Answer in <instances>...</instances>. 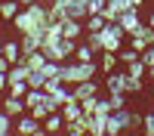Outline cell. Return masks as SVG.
Here are the masks:
<instances>
[{
    "label": "cell",
    "mask_w": 154,
    "mask_h": 136,
    "mask_svg": "<svg viewBox=\"0 0 154 136\" xmlns=\"http://www.w3.org/2000/svg\"><path fill=\"white\" fill-rule=\"evenodd\" d=\"M96 71H99V65L96 62H62L59 65V77L65 81V84H80V81H89V77H96Z\"/></svg>",
    "instance_id": "cell-1"
},
{
    "label": "cell",
    "mask_w": 154,
    "mask_h": 136,
    "mask_svg": "<svg viewBox=\"0 0 154 136\" xmlns=\"http://www.w3.org/2000/svg\"><path fill=\"white\" fill-rule=\"evenodd\" d=\"M99 34H102V46H105V49H111V53H120V49H123V37H126V31H123L120 22H108Z\"/></svg>",
    "instance_id": "cell-2"
},
{
    "label": "cell",
    "mask_w": 154,
    "mask_h": 136,
    "mask_svg": "<svg viewBox=\"0 0 154 136\" xmlns=\"http://www.w3.org/2000/svg\"><path fill=\"white\" fill-rule=\"evenodd\" d=\"M126 37H130V46L142 53V49H148V46H151V25H148V22H142L136 31H130Z\"/></svg>",
    "instance_id": "cell-3"
},
{
    "label": "cell",
    "mask_w": 154,
    "mask_h": 136,
    "mask_svg": "<svg viewBox=\"0 0 154 136\" xmlns=\"http://www.w3.org/2000/svg\"><path fill=\"white\" fill-rule=\"evenodd\" d=\"M16 130H19V133H25V136H40V133H46V130H43V121H37L31 111H25V115L19 118Z\"/></svg>",
    "instance_id": "cell-4"
},
{
    "label": "cell",
    "mask_w": 154,
    "mask_h": 136,
    "mask_svg": "<svg viewBox=\"0 0 154 136\" xmlns=\"http://www.w3.org/2000/svg\"><path fill=\"white\" fill-rule=\"evenodd\" d=\"M86 16H89V6H86V0H65V19L86 22Z\"/></svg>",
    "instance_id": "cell-5"
},
{
    "label": "cell",
    "mask_w": 154,
    "mask_h": 136,
    "mask_svg": "<svg viewBox=\"0 0 154 136\" xmlns=\"http://www.w3.org/2000/svg\"><path fill=\"white\" fill-rule=\"evenodd\" d=\"M105 90L108 93H123L126 90V71H117V68L108 71L105 74Z\"/></svg>",
    "instance_id": "cell-6"
},
{
    "label": "cell",
    "mask_w": 154,
    "mask_h": 136,
    "mask_svg": "<svg viewBox=\"0 0 154 136\" xmlns=\"http://www.w3.org/2000/svg\"><path fill=\"white\" fill-rule=\"evenodd\" d=\"M99 90H102V87L93 81V77H89V81H80V84H74V90H71V96L74 99H80V102H83V99H89V96H99Z\"/></svg>",
    "instance_id": "cell-7"
},
{
    "label": "cell",
    "mask_w": 154,
    "mask_h": 136,
    "mask_svg": "<svg viewBox=\"0 0 154 136\" xmlns=\"http://www.w3.org/2000/svg\"><path fill=\"white\" fill-rule=\"evenodd\" d=\"M59 111H62V118H65V124L80 121V118H83V105H80V99H74V96H71V99H68V102L62 105Z\"/></svg>",
    "instance_id": "cell-8"
},
{
    "label": "cell",
    "mask_w": 154,
    "mask_h": 136,
    "mask_svg": "<svg viewBox=\"0 0 154 136\" xmlns=\"http://www.w3.org/2000/svg\"><path fill=\"white\" fill-rule=\"evenodd\" d=\"M3 111L9 118H22L25 111H28V105H25V99H19V96H9L6 93V99H3Z\"/></svg>",
    "instance_id": "cell-9"
},
{
    "label": "cell",
    "mask_w": 154,
    "mask_h": 136,
    "mask_svg": "<svg viewBox=\"0 0 154 136\" xmlns=\"http://www.w3.org/2000/svg\"><path fill=\"white\" fill-rule=\"evenodd\" d=\"M59 25H62V37H71V40H77L80 34H86L83 22H77V19H62Z\"/></svg>",
    "instance_id": "cell-10"
},
{
    "label": "cell",
    "mask_w": 154,
    "mask_h": 136,
    "mask_svg": "<svg viewBox=\"0 0 154 136\" xmlns=\"http://www.w3.org/2000/svg\"><path fill=\"white\" fill-rule=\"evenodd\" d=\"M120 25H123V31H126V34H130V31H136L139 25H142V12H139V6L126 9L123 16H120Z\"/></svg>",
    "instance_id": "cell-11"
},
{
    "label": "cell",
    "mask_w": 154,
    "mask_h": 136,
    "mask_svg": "<svg viewBox=\"0 0 154 136\" xmlns=\"http://www.w3.org/2000/svg\"><path fill=\"white\" fill-rule=\"evenodd\" d=\"M40 43H43V40H40V37H37L34 31H28V34H22V37H19V46H22V56H31L34 49H40Z\"/></svg>",
    "instance_id": "cell-12"
},
{
    "label": "cell",
    "mask_w": 154,
    "mask_h": 136,
    "mask_svg": "<svg viewBox=\"0 0 154 136\" xmlns=\"http://www.w3.org/2000/svg\"><path fill=\"white\" fill-rule=\"evenodd\" d=\"M43 130L46 133H62V130H65V118H62V111H53V115L43 121Z\"/></svg>",
    "instance_id": "cell-13"
},
{
    "label": "cell",
    "mask_w": 154,
    "mask_h": 136,
    "mask_svg": "<svg viewBox=\"0 0 154 136\" xmlns=\"http://www.w3.org/2000/svg\"><path fill=\"white\" fill-rule=\"evenodd\" d=\"M19 12H22V3H19V0H3V3H0V19H9V22H12Z\"/></svg>",
    "instance_id": "cell-14"
},
{
    "label": "cell",
    "mask_w": 154,
    "mask_h": 136,
    "mask_svg": "<svg viewBox=\"0 0 154 136\" xmlns=\"http://www.w3.org/2000/svg\"><path fill=\"white\" fill-rule=\"evenodd\" d=\"M117 62H120V56L117 53H111V49H102V62H99V71H114L117 68Z\"/></svg>",
    "instance_id": "cell-15"
},
{
    "label": "cell",
    "mask_w": 154,
    "mask_h": 136,
    "mask_svg": "<svg viewBox=\"0 0 154 136\" xmlns=\"http://www.w3.org/2000/svg\"><path fill=\"white\" fill-rule=\"evenodd\" d=\"M65 133H71V136H86V133H89V124H86V118L65 124Z\"/></svg>",
    "instance_id": "cell-16"
},
{
    "label": "cell",
    "mask_w": 154,
    "mask_h": 136,
    "mask_svg": "<svg viewBox=\"0 0 154 136\" xmlns=\"http://www.w3.org/2000/svg\"><path fill=\"white\" fill-rule=\"evenodd\" d=\"M105 16H102V12H93V16H86V22H83V28L86 31H102V28H105Z\"/></svg>",
    "instance_id": "cell-17"
},
{
    "label": "cell",
    "mask_w": 154,
    "mask_h": 136,
    "mask_svg": "<svg viewBox=\"0 0 154 136\" xmlns=\"http://www.w3.org/2000/svg\"><path fill=\"white\" fill-rule=\"evenodd\" d=\"M3 56H6L9 62L22 59V46H19V40H3Z\"/></svg>",
    "instance_id": "cell-18"
},
{
    "label": "cell",
    "mask_w": 154,
    "mask_h": 136,
    "mask_svg": "<svg viewBox=\"0 0 154 136\" xmlns=\"http://www.w3.org/2000/svg\"><path fill=\"white\" fill-rule=\"evenodd\" d=\"M31 87H28V81H9V96H19V99H25V93H28Z\"/></svg>",
    "instance_id": "cell-19"
},
{
    "label": "cell",
    "mask_w": 154,
    "mask_h": 136,
    "mask_svg": "<svg viewBox=\"0 0 154 136\" xmlns=\"http://www.w3.org/2000/svg\"><path fill=\"white\" fill-rule=\"evenodd\" d=\"M145 87H142V77H136V74H130L126 71V90L123 93H142Z\"/></svg>",
    "instance_id": "cell-20"
},
{
    "label": "cell",
    "mask_w": 154,
    "mask_h": 136,
    "mask_svg": "<svg viewBox=\"0 0 154 136\" xmlns=\"http://www.w3.org/2000/svg\"><path fill=\"white\" fill-rule=\"evenodd\" d=\"M126 71H130V74H136V77H145V74H148V65L142 62V56H139L136 62H130V65H126Z\"/></svg>",
    "instance_id": "cell-21"
},
{
    "label": "cell",
    "mask_w": 154,
    "mask_h": 136,
    "mask_svg": "<svg viewBox=\"0 0 154 136\" xmlns=\"http://www.w3.org/2000/svg\"><path fill=\"white\" fill-rule=\"evenodd\" d=\"M43 84H46V74L43 71H31L28 74V87H31V90H43Z\"/></svg>",
    "instance_id": "cell-22"
},
{
    "label": "cell",
    "mask_w": 154,
    "mask_h": 136,
    "mask_svg": "<svg viewBox=\"0 0 154 136\" xmlns=\"http://www.w3.org/2000/svg\"><path fill=\"white\" fill-rule=\"evenodd\" d=\"M77 59H80V62H93L96 59V53H93V49H89V43L83 40V43H77V53H74Z\"/></svg>",
    "instance_id": "cell-23"
},
{
    "label": "cell",
    "mask_w": 154,
    "mask_h": 136,
    "mask_svg": "<svg viewBox=\"0 0 154 136\" xmlns=\"http://www.w3.org/2000/svg\"><path fill=\"white\" fill-rule=\"evenodd\" d=\"M9 133H12V118L0 108V136H9Z\"/></svg>",
    "instance_id": "cell-24"
},
{
    "label": "cell",
    "mask_w": 154,
    "mask_h": 136,
    "mask_svg": "<svg viewBox=\"0 0 154 136\" xmlns=\"http://www.w3.org/2000/svg\"><path fill=\"white\" fill-rule=\"evenodd\" d=\"M108 99H111V108L117 111V108H126V93H108Z\"/></svg>",
    "instance_id": "cell-25"
},
{
    "label": "cell",
    "mask_w": 154,
    "mask_h": 136,
    "mask_svg": "<svg viewBox=\"0 0 154 136\" xmlns=\"http://www.w3.org/2000/svg\"><path fill=\"white\" fill-rule=\"evenodd\" d=\"M80 105H83V118H86V115H96V105H99V96H89V99H83Z\"/></svg>",
    "instance_id": "cell-26"
},
{
    "label": "cell",
    "mask_w": 154,
    "mask_h": 136,
    "mask_svg": "<svg viewBox=\"0 0 154 136\" xmlns=\"http://www.w3.org/2000/svg\"><path fill=\"white\" fill-rule=\"evenodd\" d=\"M117 56H120L123 65H130V62H136V59H139V49H133V46H130V49H120Z\"/></svg>",
    "instance_id": "cell-27"
},
{
    "label": "cell",
    "mask_w": 154,
    "mask_h": 136,
    "mask_svg": "<svg viewBox=\"0 0 154 136\" xmlns=\"http://www.w3.org/2000/svg\"><path fill=\"white\" fill-rule=\"evenodd\" d=\"M28 111H31V115H34V118H37V121H46V118H49V115H53V111H49V108H46V105H43V102H40V105H34V108H28Z\"/></svg>",
    "instance_id": "cell-28"
},
{
    "label": "cell",
    "mask_w": 154,
    "mask_h": 136,
    "mask_svg": "<svg viewBox=\"0 0 154 136\" xmlns=\"http://www.w3.org/2000/svg\"><path fill=\"white\" fill-rule=\"evenodd\" d=\"M142 130L154 136V111H145V115H142Z\"/></svg>",
    "instance_id": "cell-29"
},
{
    "label": "cell",
    "mask_w": 154,
    "mask_h": 136,
    "mask_svg": "<svg viewBox=\"0 0 154 136\" xmlns=\"http://www.w3.org/2000/svg\"><path fill=\"white\" fill-rule=\"evenodd\" d=\"M139 56H142V62H145V65H154V46L142 49V53H139Z\"/></svg>",
    "instance_id": "cell-30"
},
{
    "label": "cell",
    "mask_w": 154,
    "mask_h": 136,
    "mask_svg": "<svg viewBox=\"0 0 154 136\" xmlns=\"http://www.w3.org/2000/svg\"><path fill=\"white\" fill-rule=\"evenodd\" d=\"M9 68H12V62H9L6 56H0V71H3V74H9Z\"/></svg>",
    "instance_id": "cell-31"
},
{
    "label": "cell",
    "mask_w": 154,
    "mask_h": 136,
    "mask_svg": "<svg viewBox=\"0 0 154 136\" xmlns=\"http://www.w3.org/2000/svg\"><path fill=\"white\" fill-rule=\"evenodd\" d=\"M0 90H9V74L0 71Z\"/></svg>",
    "instance_id": "cell-32"
},
{
    "label": "cell",
    "mask_w": 154,
    "mask_h": 136,
    "mask_svg": "<svg viewBox=\"0 0 154 136\" xmlns=\"http://www.w3.org/2000/svg\"><path fill=\"white\" fill-rule=\"evenodd\" d=\"M19 3H22V6H31V3H37V0H19Z\"/></svg>",
    "instance_id": "cell-33"
},
{
    "label": "cell",
    "mask_w": 154,
    "mask_h": 136,
    "mask_svg": "<svg viewBox=\"0 0 154 136\" xmlns=\"http://www.w3.org/2000/svg\"><path fill=\"white\" fill-rule=\"evenodd\" d=\"M148 25H151V28H154V12H148Z\"/></svg>",
    "instance_id": "cell-34"
},
{
    "label": "cell",
    "mask_w": 154,
    "mask_h": 136,
    "mask_svg": "<svg viewBox=\"0 0 154 136\" xmlns=\"http://www.w3.org/2000/svg\"><path fill=\"white\" fill-rule=\"evenodd\" d=\"M148 74H151V77H154V65H148Z\"/></svg>",
    "instance_id": "cell-35"
},
{
    "label": "cell",
    "mask_w": 154,
    "mask_h": 136,
    "mask_svg": "<svg viewBox=\"0 0 154 136\" xmlns=\"http://www.w3.org/2000/svg\"><path fill=\"white\" fill-rule=\"evenodd\" d=\"M151 46H154V28H151Z\"/></svg>",
    "instance_id": "cell-36"
},
{
    "label": "cell",
    "mask_w": 154,
    "mask_h": 136,
    "mask_svg": "<svg viewBox=\"0 0 154 136\" xmlns=\"http://www.w3.org/2000/svg\"><path fill=\"white\" fill-rule=\"evenodd\" d=\"M0 56H3V43H0Z\"/></svg>",
    "instance_id": "cell-37"
},
{
    "label": "cell",
    "mask_w": 154,
    "mask_h": 136,
    "mask_svg": "<svg viewBox=\"0 0 154 136\" xmlns=\"http://www.w3.org/2000/svg\"><path fill=\"white\" fill-rule=\"evenodd\" d=\"M46 3H56V0H46Z\"/></svg>",
    "instance_id": "cell-38"
},
{
    "label": "cell",
    "mask_w": 154,
    "mask_h": 136,
    "mask_svg": "<svg viewBox=\"0 0 154 136\" xmlns=\"http://www.w3.org/2000/svg\"><path fill=\"white\" fill-rule=\"evenodd\" d=\"M0 108H3V102H0Z\"/></svg>",
    "instance_id": "cell-39"
},
{
    "label": "cell",
    "mask_w": 154,
    "mask_h": 136,
    "mask_svg": "<svg viewBox=\"0 0 154 136\" xmlns=\"http://www.w3.org/2000/svg\"><path fill=\"white\" fill-rule=\"evenodd\" d=\"M151 93H154V87H151Z\"/></svg>",
    "instance_id": "cell-40"
}]
</instances>
